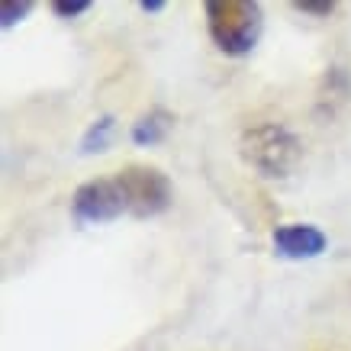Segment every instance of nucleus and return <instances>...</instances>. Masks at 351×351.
Returning <instances> with one entry per match:
<instances>
[{
	"label": "nucleus",
	"mask_w": 351,
	"mask_h": 351,
	"mask_svg": "<svg viewBox=\"0 0 351 351\" xmlns=\"http://www.w3.org/2000/svg\"><path fill=\"white\" fill-rule=\"evenodd\" d=\"M32 10H36L32 0H3V3H0V29H13V26L26 20Z\"/></svg>",
	"instance_id": "6e6552de"
},
{
	"label": "nucleus",
	"mask_w": 351,
	"mask_h": 351,
	"mask_svg": "<svg viewBox=\"0 0 351 351\" xmlns=\"http://www.w3.org/2000/svg\"><path fill=\"white\" fill-rule=\"evenodd\" d=\"M335 0H297L293 10L297 13H306V16H332L335 13Z\"/></svg>",
	"instance_id": "9d476101"
},
{
	"label": "nucleus",
	"mask_w": 351,
	"mask_h": 351,
	"mask_svg": "<svg viewBox=\"0 0 351 351\" xmlns=\"http://www.w3.org/2000/svg\"><path fill=\"white\" fill-rule=\"evenodd\" d=\"M239 152L248 168H255L261 178H287L303 158V145L293 129L284 123H255L239 138Z\"/></svg>",
	"instance_id": "f03ea898"
},
{
	"label": "nucleus",
	"mask_w": 351,
	"mask_h": 351,
	"mask_svg": "<svg viewBox=\"0 0 351 351\" xmlns=\"http://www.w3.org/2000/svg\"><path fill=\"white\" fill-rule=\"evenodd\" d=\"M171 129H174V117H171L165 107H155L132 123L129 138H132L136 145H142V149H152V145H161V142L168 138Z\"/></svg>",
	"instance_id": "423d86ee"
},
{
	"label": "nucleus",
	"mask_w": 351,
	"mask_h": 351,
	"mask_svg": "<svg viewBox=\"0 0 351 351\" xmlns=\"http://www.w3.org/2000/svg\"><path fill=\"white\" fill-rule=\"evenodd\" d=\"M274 255L284 261H313L329 248V235L313 223H284L271 235Z\"/></svg>",
	"instance_id": "39448f33"
},
{
	"label": "nucleus",
	"mask_w": 351,
	"mask_h": 351,
	"mask_svg": "<svg viewBox=\"0 0 351 351\" xmlns=\"http://www.w3.org/2000/svg\"><path fill=\"white\" fill-rule=\"evenodd\" d=\"M117 178L123 193H126L129 216H136V219L161 216L174 200L171 178L155 165H126L117 171Z\"/></svg>",
	"instance_id": "7ed1b4c3"
},
{
	"label": "nucleus",
	"mask_w": 351,
	"mask_h": 351,
	"mask_svg": "<svg viewBox=\"0 0 351 351\" xmlns=\"http://www.w3.org/2000/svg\"><path fill=\"white\" fill-rule=\"evenodd\" d=\"M113 136H117V117L104 113V117H97L94 123L84 129V136H81V152H84V155L107 152L110 142H113Z\"/></svg>",
	"instance_id": "0eeeda50"
},
{
	"label": "nucleus",
	"mask_w": 351,
	"mask_h": 351,
	"mask_svg": "<svg viewBox=\"0 0 351 351\" xmlns=\"http://www.w3.org/2000/svg\"><path fill=\"white\" fill-rule=\"evenodd\" d=\"M206 32L226 58H245L255 52L265 32V10L258 0H206Z\"/></svg>",
	"instance_id": "f257e3e1"
},
{
	"label": "nucleus",
	"mask_w": 351,
	"mask_h": 351,
	"mask_svg": "<svg viewBox=\"0 0 351 351\" xmlns=\"http://www.w3.org/2000/svg\"><path fill=\"white\" fill-rule=\"evenodd\" d=\"M119 216H129L126 193L119 187V178H90L71 193V219L77 226H104L117 223Z\"/></svg>",
	"instance_id": "20e7f679"
},
{
	"label": "nucleus",
	"mask_w": 351,
	"mask_h": 351,
	"mask_svg": "<svg viewBox=\"0 0 351 351\" xmlns=\"http://www.w3.org/2000/svg\"><path fill=\"white\" fill-rule=\"evenodd\" d=\"M94 7L90 0H52V13L58 20H77L81 13H87Z\"/></svg>",
	"instance_id": "1a4fd4ad"
},
{
	"label": "nucleus",
	"mask_w": 351,
	"mask_h": 351,
	"mask_svg": "<svg viewBox=\"0 0 351 351\" xmlns=\"http://www.w3.org/2000/svg\"><path fill=\"white\" fill-rule=\"evenodd\" d=\"M138 10L142 13H161L165 10V0H138Z\"/></svg>",
	"instance_id": "9b49d317"
}]
</instances>
